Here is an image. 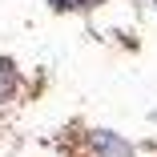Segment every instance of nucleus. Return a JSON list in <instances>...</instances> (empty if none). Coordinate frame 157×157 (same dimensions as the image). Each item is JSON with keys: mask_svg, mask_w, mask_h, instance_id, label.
<instances>
[{"mask_svg": "<svg viewBox=\"0 0 157 157\" xmlns=\"http://www.w3.org/2000/svg\"><path fill=\"white\" fill-rule=\"evenodd\" d=\"M16 89V69L8 65V60H0V101H8Z\"/></svg>", "mask_w": 157, "mask_h": 157, "instance_id": "obj_1", "label": "nucleus"}, {"mask_svg": "<svg viewBox=\"0 0 157 157\" xmlns=\"http://www.w3.org/2000/svg\"><path fill=\"white\" fill-rule=\"evenodd\" d=\"M60 8H85V4H93V0H56Z\"/></svg>", "mask_w": 157, "mask_h": 157, "instance_id": "obj_2", "label": "nucleus"}]
</instances>
